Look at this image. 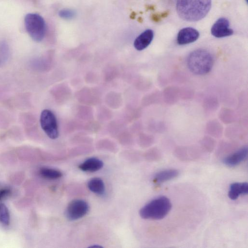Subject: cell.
Returning a JSON list of instances; mask_svg holds the SVG:
<instances>
[{
  "instance_id": "obj_1",
  "label": "cell",
  "mask_w": 248,
  "mask_h": 248,
  "mask_svg": "<svg viewBox=\"0 0 248 248\" xmlns=\"http://www.w3.org/2000/svg\"><path fill=\"white\" fill-rule=\"evenodd\" d=\"M211 3V0H177L176 10L181 19L187 21H197L207 15Z\"/></svg>"
},
{
  "instance_id": "obj_2",
  "label": "cell",
  "mask_w": 248,
  "mask_h": 248,
  "mask_svg": "<svg viewBox=\"0 0 248 248\" xmlns=\"http://www.w3.org/2000/svg\"><path fill=\"white\" fill-rule=\"evenodd\" d=\"M172 204L170 200L164 196L153 199L140 211L141 218L146 219L161 220L170 212Z\"/></svg>"
},
{
  "instance_id": "obj_3",
  "label": "cell",
  "mask_w": 248,
  "mask_h": 248,
  "mask_svg": "<svg viewBox=\"0 0 248 248\" xmlns=\"http://www.w3.org/2000/svg\"><path fill=\"white\" fill-rule=\"evenodd\" d=\"M189 70L197 75H203L212 69L214 59L211 53L204 49H198L191 52L186 60Z\"/></svg>"
},
{
  "instance_id": "obj_4",
  "label": "cell",
  "mask_w": 248,
  "mask_h": 248,
  "mask_svg": "<svg viewBox=\"0 0 248 248\" xmlns=\"http://www.w3.org/2000/svg\"><path fill=\"white\" fill-rule=\"evenodd\" d=\"M26 30L30 37L36 42L41 41L46 33V23L41 16L36 13H29L24 18Z\"/></svg>"
},
{
  "instance_id": "obj_5",
  "label": "cell",
  "mask_w": 248,
  "mask_h": 248,
  "mask_svg": "<svg viewBox=\"0 0 248 248\" xmlns=\"http://www.w3.org/2000/svg\"><path fill=\"white\" fill-rule=\"evenodd\" d=\"M40 123L42 129L51 139H56L59 136V130L55 115L48 109H44L40 115Z\"/></svg>"
},
{
  "instance_id": "obj_6",
  "label": "cell",
  "mask_w": 248,
  "mask_h": 248,
  "mask_svg": "<svg viewBox=\"0 0 248 248\" xmlns=\"http://www.w3.org/2000/svg\"><path fill=\"white\" fill-rule=\"evenodd\" d=\"M89 206L88 203L81 199L71 201L67 206L65 215L69 220L78 219L87 214Z\"/></svg>"
},
{
  "instance_id": "obj_7",
  "label": "cell",
  "mask_w": 248,
  "mask_h": 248,
  "mask_svg": "<svg viewBox=\"0 0 248 248\" xmlns=\"http://www.w3.org/2000/svg\"><path fill=\"white\" fill-rule=\"evenodd\" d=\"M228 20L224 17L218 19L212 26L211 34L217 38H222L232 35L233 31L229 28Z\"/></svg>"
},
{
  "instance_id": "obj_8",
  "label": "cell",
  "mask_w": 248,
  "mask_h": 248,
  "mask_svg": "<svg viewBox=\"0 0 248 248\" xmlns=\"http://www.w3.org/2000/svg\"><path fill=\"white\" fill-rule=\"evenodd\" d=\"M199 31L191 27L181 29L177 36V43L180 45H184L196 41L199 38Z\"/></svg>"
},
{
  "instance_id": "obj_9",
  "label": "cell",
  "mask_w": 248,
  "mask_h": 248,
  "mask_svg": "<svg viewBox=\"0 0 248 248\" xmlns=\"http://www.w3.org/2000/svg\"><path fill=\"white\" fill-rule=\"evenodd\" d=\"M248 149L247 146L238 149L232 154L224 158L223 163L226 166L232 167L239 165L248 157Z\"/></svg>"
},
{
  "instance_id": "obj_10",
  "label": "cell",
  "mask_w": 248,
  "mask_h": 248,
  "mask_svg": "<svg viewBox=\"0 0 248 248\" xmlns=\"http://www.w3.org/2000/svg\"><path fill=\"white\" fill-rule=\"evenodd\" d=\"M153 38V31L150 29L146 30L135 39L134 46L138 50H143L150 44Z\"/></svg>"
},
{
  "instance_id": "obj_11",
  "label": "cell",
  "mask_w": 248,
  "mask_h": 248,
  "mask_svg": "<svg viewBox=\"0 0 248 248\" xmlns=\"http://www.w3.org/2000/svg\"><path fill=\"white\" fill-rule=\"evenodd\" d=\"M248 193V184L247 182L232 183L230 186L228 197L232 200H235L240 195H247Z\"/></svg>"
},
{
  "instance_id": "obj_12",
  "label": "cell",
  "mask_w": 248,
  "mask_h": 248,
  "mask_svg": "<svg viewBox=\"0 0 248 248\" xmlns=\"http://www.w3.org/2000/svg\"><path fill=\"white\" fill-rule=\"evenodd\" d=\"M179 174V171L174 169L161 170L155 174L153 177V182L155 183L160 184L177 177Z\"/></svg>"
},
{
  "instance_id": "obj_13",
  "label": "cell",
  "mask_w": 248,
  "mask_h": 248,
  "mask_svg": "<svg viewBox=\"0 0 248 248\" xmlns=\"http://www.w3.org/2000/svg\"><path fill=\"white\" fill-rule=\"evenodd\" d=\"M103 166V162L100 159L91 157L86 159L79 165V168L83 171L94 172L100 170Z\"/></svg>"
},
{
  "instance_id": "obj_14",
  "label": "cell",
  "mask_w": 248,
  "mask_h": 248,
  "mask_svg": "<svg viewBox=\"0 0 248 248\" xmlns=\"http://www.w3.org/2000/svg\"><path fill=\"white\" fill-rule=\"evenodd\" d=\"M88 187L92 192L96 194L102 195L105 193V184L100 178H94L91 179L88 183Z\"/></svg>"
},
{
  "instance_id": "obj_15",
  "label": "cell",
  "mask_w": 248,
  "mask_h": 248,
  "mask_svg": "<svg viewBox=\"0 0 248 248\" xmlns=\"http://www.w3.org/2000/svg\"><path fill=\"white\" fill-rule=\"evenodd\" d=\"M10 57V49L6 42L0 39V66L5 64Z\"/></svg>"
},
{
  "instance_id": "obj_16",
  "label": "cell",
  "mask_w": 248,
  "mask_h": 248,
  "mask_svg": "<svg viewBox=\"0 0 248 248\" xmlns=\"http://www.w3.org/2000/svg\"><path fill=\"white\" fill-rule=\"evenodd\" d=\"M40 173L43 177L51 180L58 179L62 175L61 171L48 168H41L40 170Z\"/></svg>"
},
{
  "instance_id": "obj_17",
  "label": "cell",
  "mask_w": 248,
  "mask_h": 248,
  "mask_svg": "<svg viewBox=\"0 0 248 248\" xmlns=\"http://www.w3.org/2000/svg\"><path fill=\"white\" fill-rule=\"evenodd\" d=\"M10 222V214L7 206L3 203H0V222L4 225H9Z\"/></svg>"
},
{
  "instance_id": "obj_18",
  "label": "cell",
  "mask_w": 248,
  "mask_h": 248,
  "mask_svg": "<svg viewBox=\"0 0 248 248\" xmlns=\"http://www.w3.org/2000/svg\"><path fill=\"white\" fill-rule=\"evenodd\" d=\"M59 15L63 19H70L75 16L76 13L70 9H63L59 12Z\"/></svg>"
},
{
  "instance_id": "obj_19",
  "label": "cell",
  "mask_w": 248,
  "mask_h": 248,
  "mask_svg": "<svg viewBox=\"0 0 248 248\" xmlns=\"http://www.w3.org/2000/svg\"><path fill=\"white\" fill-rule=\"evenodd\" d=\"M170 14L169 11H166L163 12L155 13L152 15L151 19L155 22H158L163 19L167 17Z\"/></svg>"
},
{
  "instance_id": "obj_20",
  "label": "cell",
  "mask_w": 248,
  "mask_h": 248,
  "mask_svg": "<svg viewBox=\"0 0 248 248\" xmlns=\"http://www.w3.org/2000/svg\"><path fill=\"white\" fill-rule=\"evenodd\" d=\"M11 193V190L5 188L0 189V201L8 197Z\"/></svg>"
},
{
  "instance_id": "obj_21",
  "label": "cell",
  "mask_w": 248,
  "mask_h": 248,
  "mask_svg": "<svg viewBox=\"0 0 248 248\" xmlns=\"http://www.w3.org/2000/svg\"><path fill=\"white\" fill-rule=\"evenodd\" d=\"M247 1V0H246Z\"/></svg>"
}]
</instances>
